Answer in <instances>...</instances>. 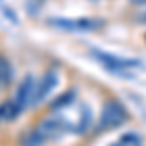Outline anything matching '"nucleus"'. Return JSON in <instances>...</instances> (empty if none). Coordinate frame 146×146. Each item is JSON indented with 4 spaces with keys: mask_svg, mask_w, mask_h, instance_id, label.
Segmentation results:
<instances>
[{
    "mask_svg": "<svg viewBox=\"0 0 146 146\" xmlns=\"http://www.w3.org/2000/svg\"><path fill=\"white\" fill-rule=\"evenodd\" d=\"M14 78V70H12L10 60L4 55H0V88H6Z\"/></svg>",
    "mask_w": 146,
    "mask_h": 146,
    "instance_id": "8",
    "label": "nucleus"
},
{
    "mask_svg": "<svg viewBox=\"0 0 146 146\" xmlns=\"http://www.w3.org/2000/svg\"><path fill=\"white\" fill-rule=\"evenodd\" d=\"M35 129L45 136V140H56L58 136L68 133L66 125L60 119V115L58 113H53V111L49 113V115H45V117H41L37 121V125H35Z\"/></svg>",
    "mask_w": 146,
    "mask_h": 146,
    "instance_id": "3",
    "label": "nucleus"
},
{
    "mask_svg": "<svg viewBox=\"0 0 146 146\" xmlns=\"http://www.w3.org/2000/svg\"><path fill=\"white\" fill-rule=\"evenodd\" d=\"M101 20L94 18H49L47 25H53L58 29H66V31H94L101 27Z\"/></svg>",
    "mask_w": 146,
    "mask_h": 146,
    "instance_id": "2",
    "label": "nucleus"
},
{
    "mask_svg": "<svg viewBox=\"0 0 146 146\" xmlns=\"http://www.w3.org/2000/svg\"><path fill=\"white\" fill-rule=\"evenodd\" d=\"M129 2L136 8H146V0H129Z\"/></svg>",
    "mask_w": 146,
    "mask_h": 146,
    "instance_id": "12",
    "label": "nucleus"
},
{
    "mask_svg": "<svg viewBox=\"0 0 146 146\" xmlns=\"http://www.w3.org/2000/svg\"><path fill=\"white\" fill-rule=\"evenodd\" d=\"M129 121V111L119 100H109L103 101L101 105L100 117H98V127L96 131L98 133H103V131H113V129H119L121 125H125Z\"/></svg>",
    "mask_w": 146,
    "mask_h": 146,
    "instance_id": "1",
    "label": "nucleus"
},
{
    "mask_svg": "<svg viewBox=\"0 0 146 146\" xmlns=\"http://www.w3.org/2000/svg\"><path fill=\"white\" fill-rule=\"evenodd\" d=\"M92 55L96 56L109 72L121 74V76H131V74H127L125 70L129 66H138L136 60H129V58H121V56H117V55H109V53H103L100 49H92Z\"/></svg>",
    "mask_w": 146,
    "mask_h": 146,
    "instance_id": "4",
    "label": "nucleus"
},
{
    "mask_svg": "<svg viewBox=\"0 0 146 146\" xmlns=\"http://www.w3.org/2000/svg\"><path fill=\"white\" fill-rule=\"evenodd\" d=\"M72 101H76V90H74V88L66 90L64 94H60L56 100H53V103L49 105V111H60V109H64L66 105H70Z\"/></svg>",
    "mask_w": 146,
    "mask_h": 146,
    "instance_id": "7",
    "label": "nucleus"
},
{
    "mask_svg": "<svg viewBox=\"0 0 146 146\" xmlns=\"http://www.w3.org/2000/svg\"><path fill=\"white\" fill-rule=\"evenodd\" d=\"M47 140L45 136L41 135L37 129H31V131H25L20 136V146H45Z\"/></svg>",
    "mask_w": 146,
    "mask_h": 146,
    "instance_id": "6",
    "label": "nucleus"
},
{
    "mask_svg": "<svg viewBox=\"0 0 146 146\" xmlns=\"http://www.w3.org/2000/svg\"><path fill=\"white\" fill-rule=\"evenodd\" d=\"M135 20H136L138 23H146V10H144V8H142V10L136 14V18H135Z\"/></svg>",
    "mask_w": 146,
    "mask_h": 146,
    "instance_id": "11",
    "label": "nucleus"
},
{
    "mask_svg": "<svg viewBox=\"0 0 146 146\" xmlns=\"http://www.w3.org/2000/svg\"><path fill=\"white\" fill-rule=\"evenodd\" d=\"M56 84H58V72H56L55 68L45 70V74L41 76V80H37V84H35V96H33L31 107H37V105L56 88Z\"/></svg>",
    "mask_w": 146,
    "mask_h": 146,
    "instance_id": "5",
    "label": "nucleus"
},
{
    "mask_svg": "<svg viewBox=\"0 0 146 146\" xmlns=\"http://www.w3.org/2000/svg\"><path fill=\"white\" fill-rule=\"evenodd\" d=\"M144 39H146V35H144Z\"/></svg>",
    "mask_w": 146,
    "mask_h": 146,
    "instance_id": "14",
    "label": "nucleus"
},
{
    "mask_svg": "<svg viewBox=\"0 0 146 146\" xmlns=\"http://www.w3.org/2000/svg\"><path fill=\"white\" fill-rule=\"evenodd\" d=\"M39 8H41V4H39L37 0H25V10H27V16L35 18V16L39 14Z\"/></svg>",
    "mask_w": 146,
    "mask_h": 146,
    "instance_id": "10",
    "label": "nucleus"
},
{
    "mask_svg": "<svg viewBox=\"0 0 146 146\" xmlns=\"http://www.w3.org/2000/svg\"><path fill=\"white\" fill-rule=\"evenodd\" d=\"M144 144V140H142V136L138 135V133H127V135L119 136L115 142H111L109 146H142Z\"/></svg>",
    "mask_w": 146,
    "mask_h": 146,
    "instance_id": "9",
    "label": "nucleus"
},
{
    "mask_svg": "<svg viewBox=\"0 0 146 146\" xmlns=\"http://www.w3.org/2000/svg\"><path fill=\"white\" fill-rule=\"evenodd\" d=\"M37 2H39V4H41V6H43V4H45L47 0H37Z\"/></svg>",
    "mask_w": 146,
    "mask_h": 146,
    "instance_id": "13",
    "label": "nucleus"
}]
</instances>
